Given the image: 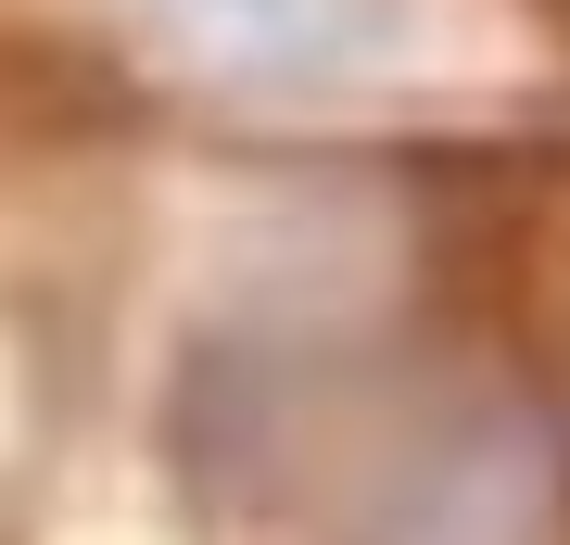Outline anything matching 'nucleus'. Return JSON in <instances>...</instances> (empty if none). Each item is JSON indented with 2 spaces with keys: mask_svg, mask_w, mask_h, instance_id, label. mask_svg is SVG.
I'll use <instances>...</instances> for the list:
<instances>
[{
  "mask_svg": "<svg viewBox=\"0 0 570 545\" xmlns=\"http://www.w3.org/2000/svg\"><path fill=\"white\" fill-rule=\"evenodd\" d=\"M343 545H570V445L520 381L469 368L367 445Z\"/></svg>",
  "mask_w": 570,
  "mask_h": 545,
  "instance_id": "1",
  "label": "nucleus"
},
{
  "mask_svg": "<svg viewBox=\"0 0 570 545\" xmlns=\"http://www.w3.org/2000/svg\"><path fill=\"white\" fill-rule=\"evenodd\" d=\"M242 89H343L419 39V0H153Z\"/></svg>",
  "mask_w": 570,
  "mask_h": 545,
  "instance_id": "2",
  "label": "nucleus"
}]
</instances>
